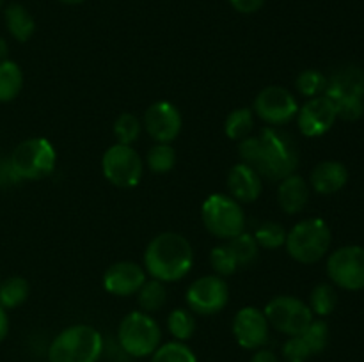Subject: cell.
Returning a JSON list of instances; mask_svg holds the SVG:
<instances>
[{
  "label": "cell",
  "instance_id": "cell-1",
  "mask_svg": "<svg viewBox=\"0 0 364 362\" xmlns=\"http://www.w3.org/2000/svg\"><path fill=\"white\" fill-rule=\"evenodd\" d=\"M238 155L242 163L255 169L263 180L281 181L295 174L299 165L297 146L291 137L274 126L263 128L258 137L238 142Z\"/></svg>",
  "mask_w": 364,
  "mask_h": 362
},
{
  "label": "cell",
  "instance_id": "cell-2",
  "mask_svg": "<svg viewBox=\"0 0 364 362\" xmlns=\"http://www.w3.org/2000/svg\"><path fill=\"white\" fill-rule=\"evenodd\" d=\"M194 265V251L183 234L160 233L144 251V270L151 279L162 283H178L188 275Z\"/></svg>",
  "mask_w": 364,
  "mask_h": 362
},
{
  "label": "cell",
  "instance_id": "cell-3",
  "mask_svg": "<svg viewBox=\"0 0 364 362\" xmlns=\"http://www.w3.org/2000/svg\"><path fill=\"white\" fill-rule=\"evenodd\" d=\"M103 337L92 325L77 323L63 332L48 346L50 362H98L103 353Z\"/></svg>",
  "mask_w": 364,
  "mask_h": 362
},
{
  "label": "cell",
  "instance_id": "cell-4",
  "mask_svg": "<svg viewBox=\"0 0 364 362\" xmlns=\"http://www.w3.org/2000/svg\"><path fill=\"white\" fill-rule=\"evenodd\" d=\"M117 343L128 357L144 358L155 353L162 344V330L151 314L132 311L117 327Z\"/></svg>",
  "mask_w": 364,
  "mask_h": 362
},
{
  "label": "cell",
  "instance_id": "cell-5",
  "mask_svg": "<svg viewBox=\"0 0 364 362\" xmlns=\"http://www.w3.org/2000/svg\"><path fill=\"white\" fill-rule=\"evenodd\" d=\"M331 241V229L322 219H306L288 231L284 247L291 259L301 265H313L329 252Z\"/></svg>",
  "mask_w": 364,
  "mask_h": 362
},
{
  "label": "cell",
  "instance_id": "cell-6",
  "mask_svg": "<svg viewBox=\"0 0 364 362\" xmlns=\"http://www.w3.org/2000/svg\"><path fill=\"white\" fill-rule=\"evenodd\" d=\"M201 220L212 236L224 241L245 231V213L231 195H210L201 206Z\"/></svg>",
  "mask_w": 364,
  "mask_h": 362
},
{
  "label": "cell",
  "instance_id": "cell-7",
  "mask_svg": "<svg viewBox=\"0 0 364 362\" xmlns=\"http://www.w3.org/2000/svg\"><path fill=\"white\" fill-rule=\"evenodd\" d=\"M9 160L20 180L38 181L53 172L57 153L48 138L34 137L20 142Z\"/></svg>",
  "mask_w": 364,
  "mask_h": 362
},
{
  "label": "cell",
  "instance_id": "cell-8",
  "mask_svg": "<svg viewBox=\"0 0 364 362\" xmlns=\"http://www.w3.org/2000/svg\"><path fill=\"white\" fill-rule=\"evenodd\" d=\"M103 176L117 188H134L141 181L144 163L132 146L114 144L102 156Z\"/></svg>",
  "mask_w": 364,
  "mask_h": 362
},
{
  "label": "cell",
  "instance_id": "cell-9",
  "mask_svg": "<svg viewBox=\"0 0 364 362\" xmlns=\"http://www.w3.org/2000/svg\"><path fill=\"white\" fill-rule=\"evenodd\" d=\"M263 312L269 325L288 337L301 336L313 322V311L309 305L290 295L272 298Z\"/></svg>",
  "mask_w": 364,
  "mask_h": 362
},
{
  "label": "cell",
  "instance_id": "cell-10",
  "mask_svg": "<svg viewBox=\"0 0 364 362\" xmlns=\"http://www.w3.org/2000/svg\"><path fill=\"white\" fill-rule=\"evenodd\" d=\"M230 300V287L224 277L203 275L196 279L185 293V302L194 314L212 316L223 311Z\"/></svg>",
  "mask_w": 364,
  "mask_h": 362
},
{
  "label": "cell",
  "instance_id": "cell-11",
  "mask_svg": "<svg viewBox=\"0 0 364 362\" xmlns=\"http://www.w3.org/2000/svg\"><path fill=\"white\" fill-rule=\"evenodd\" d=\"M327 275L343 290H364V248L345 245L334 251L327 259Z\"/></svg>",
  "mask_w": 364,
  "mask_h": 362
},
{
  "label": "cell",
  "instance_id": "cell-12",
  "mask_svg": "<svg viewBox=\"0 0 364 362\" xmlns=\"http://www.w3.org/2000/svg\"><path fill=\"white\" fill-rule=\"evenodd\" d=\"M252 112L270 126L288 124L297 117L299 103L288 89L269 85L262 89L252 103Z\"/></svg>",
  "mask_w": 364,
  "mask_h": 362
},
{
  "label": "cell",
  "instance_id": "cell-13",
  "mask_svg": "<svg viewBox=\"0 0 364 362\" xmlns=\"http://www.w3.org/2000/svg\"><path fill=\"white\" fill-rule=\"evenodd\" d=\"M142 124L153 141L160 144H171L181 133L183 119L180 110L173 103L156 102L146 109Z\"/></svg>",
  "mask_w": 364,
  "mask_h": 362
},
{
  "label": "cell",
  "instance_id": "cell-14",
  "mask_svg": "<svg viewBox=\"0 0 364 362\" xmlns=\"http://www.w3.org/2000/svg\"><path fill=\"white\" fill-rule=\"evenodd\" d=\"M233 336L237 343L245 350H259L267 344L270 325L267 316L258 307H242L233 318Z\"/></svg>",
  "mask_w": 364,
  "mask_h": 362
},
{
  "label": "cell",
  "instance_id": "cell-15",
  "mask_svg": "<svg viewBox=\"0 0 364 362\" xmlns=\"http://www.w3.org/2000/svg\"><path fill=\"white\" fill-rule=\"evenodd\" d=\"M297 126L304 137L316 138L326 135L336 123V109L327 96L309 98L297 112Z\"/></svg>",
  "mask_w": 364,
  "mask_h": 362
},
{
  "label": "cell",
  "instance_id": "cell-16",
  "mask_svg": "<svg viewBox=\"0 0 364 362\" xmlns=\"http://www.w3.org/2000/svg\"><path fill=\"white\" fill-rule=\"evenodd\" d=\"M146 283V270L134 261H117L103 273V287L107 293L116 297L137 295Z\"/></svg>",
  "mask_w": 364,
  "mask_h": 362
},
{
  "label": "cell",
  "instance_id": "cell-17",
  "mask_svg": "<svg viewBox=\"0 0 364 362\" xmlns=\"http://www.w3.org/2000/svg\"><path fill=\"white\" fill-rule=\"evenodd\" d=\"M228 190L238 202H255L262 195L263 177L245 163H237L228 172Z\"/></svg>",
  "mask_w": 364,
  "mask_h": 362
},
{
  "label": "cell",
  "instance_id": "cell-18",
  "mask_svg": "<svg viewBox=\"0 0 364 362\" xmlns=\"http://www.w3.org/2000/svg\"><path fill=\"white\" fill-rule=\"evenodd\" d=\"M323 96H327L333 103L348 98L364 99V71L359 67H343L327 80Z\"/></svg>",
  "mask_w": 364,
  "mask_h": 362
},
{
  "label": "cell",
  "instance_id": "cell-19",
  "mask_svg": "<svg viewBox=\"0 0 364 362\" xmlns=\"http://www.w3.org/2000/svg\"><path fill=\"white\" fill-rule=\"evenodd\" d=\"M348 181V170L347 167L336 160H326L320 162L315 169L311 170V183L313 190L318 192L322 195H333L340 192L341 188L347 185Z\"/></svg>",
  "mask_w": 364,
  "mask_h": 362
},
{
  "label": "cell",
  "instance_id": "cell-20",
  "mask_svg": "<svg viewBox=\"0 0 364 362\" xmlns=\"http://www.w3.org/2000/svg\"><path fill=\"white\" fill-rule=\"evenodd\" d=\"M277 202L288 215L301 213L309 202L308 181L299 174H290L288 177L281 180L279 188H277Z\"/></svg>",
  "mask_w": 364,
  "mask_h": 362
},
{
  "label": "cell",
  "instance_id": "cell-21",
  "mask_svg": "<svg viewBox=\"0 0 364 362\" xmlns=\"http://www.w3.org/2000/svg\"><path fill=\"white\" fill-rule=\"evenodd\" d=\"M4 16H6L7 31L16 41L25 43L32 38L36 31V21L21 4H9L4 11Z\"/></svg>",
  "mask_w": 364,
  "mask_h": 362
},
{
  "label": "cell",
  "instance_id": "cell-22",
  "mask_svg": "<svg viewBox=\"0 0 364 362\" xmlns=\"http://www.w3.org/2000/svg\"><path fill=\"white\" fill-rule=\"evenodd\" d=\"M23 87V73L13 60L0 62V103L13 102Z\"/></svg>",
  "mask_w": 364,
  "mask_h": 362
},
{
  "label": "cell",
  "instance_id": "cell-23",
  "mask_svg": "<svg viewBox=\"0 0 364 362\" xmlns=\"http://www.w3.org/2000/svg\"><path fill=\"white\" fill-rule=\"evenodd\" d=\"M137 302L141 311L148 312V314L160 311L167 302L166 283L156 279H146V283L142 284L141 290L137 291Z\"/></svg>",
  "mask_w": 364,
  "mask_h": 362
},
{
  "label": "cell",
  "instance_id": "cell-24",
  "mask_svg": "<svg viewBox=\"0 0 364 362\" xmlns=\"http://www.w3.org/2000/svg\"><path fill=\"white\" fill-rule=\"evenodd\" d=\"M255 128V112L251 109H235L224 121V131L231 141H244Z\"/></svg>",
  "mask_w": 364,
  "mask_h": 362
},
{
  "label": "cell",
  "instance_id": "cell-25",
  "mask_svg": "<svg viewBox=\"0 0 364 362\" xmlns=\"http://www.w3.org/2000/svg\"><path fill=\"white\" fill-rule=\"evenodd\" d=\"M167 329H169L174 341L187 343V341L192 339V336L196 334L194 312H192L191 309H173V311L169 312V316H167Z\"/></svg>",
  "mask_w": 364,
  "mask_h": 362
},
{
  "label": "cell",
  "instance_id": "cell-26",
  "mask_svg": "<svg viewBox=\"0 0 364 362\" xmlns=\"http://www.w3.org/2000/svg\"><path fill=\"white\" fill-rule=\"evenodd\" d=\"M226 243L230 247V251L233 252L235 259H237L238 268H247V266H251L259 254V245L256 243L255 236L245 233V231L238 234V236L228 240Z\"/></svg>",
  "mask_w": 364,
  "mask_h": 362
},
{
  "label": "cell",
  "instance_id": "cell-27",
  "mask_svg": "<svg viewBox=\"0 0 364 362\" xmlns=\"http://www.w3.org/2000/svg\"><path fill=\"white\" fill-rule=\"evenodd\" d=\"M28 291H31V287L23 277H9L4 283H0V307H20L28 298Z\"/></svg>",
  "mask_w": 364,
  "mask_h": 362
},
{
  "label": "cell",
  "instance_id": "cell-28",
  "mask_svg": "<svg viewBox=\"0 0 364 362\" xmlns=\"http://www.w3.org/2000/svg\"><path fill=\"white\" fill-rule=\"evenodd\" d=\"M338 305V293L331 284L320 283L313 287L309 295V309L313 314L329 316Z\"/></svg>",
  "mask_w": 364,
  "mask_h": 362
},
{
  "label": "cell",
  "instance_id": "cell-29",
  "mask_svg": "<svg viewBox=\"0 0 364 362\" xmlns=\"http://www.w3.org/2000/svg\"><path fill=\"white\" fill-rule=\"evenodd\" d=\"M146 163H148L149 170L155 174H166L174 169L176 165V151L171 144H160L156 142L146 156Z\"/></svg>",
  "mask_w": 364,
  "mask_h": 362
},
{
  "label": "cell",
  "instance_id": "cell-30",
  "mask_svg": "<svg viewBox=\"0 0 364 362\" xmlns=\"http://www.w3.org/2000/svg\"><path fill=\"white\" fill-rule=\"evenodd\" d=\"M151 362H198L194 351L181 341H169L160 344L151 355Z\"/></svg>",
  "mask_w": 364,
  "mask_h": 362
},
{
  "label": "cell",
  "instance_id": "cell-31",
  "mask_svg": "<svg viewBox=\"0 0 364 362\" xmlns=\"http://www.w3.org/2000/svg\"><path fill=\"white\" fill-rule=\"evenodd\" d=\"M255 240L259 247L269 248V251H276V248L283 247L284 241H287V231L283 226H279L277 222H262L255 229Z\"/></svg>",
  "mask_w": 364,
  "mask_h": 362
},
{
  "label": "cell",
  "instance_id": "cell-32",
  "mask_svg": "<svg viewBox=\"0 0 364 362\" xmlns=\"http://www.w3.org/2000/svg\"><path fill=\"white\" fill-rule=\"evenodd\" d=\"M114 135L117 138V144H134L139 135H141V121H139V117L130 112L119 114L116 123H114Z\"/></svg>",
  "mask_w": 364,
  "mask_h": 362
},
{
  "label": "cell",
  "instance_id": "cell-33",
  "mask_svg": "<svg viewBox=\"0 0 364 362\" xmlns=\"http://www.w3.org/2000/svg\"><path fill=\"white\" fill-rule=\"evenodd\" d=\"M295 87H297L299 94L306 96V98H316V96H322L326 92L327 78L320 71L306 70L295 80Z\"/></svg>",
  "mask_w": 364,
  "mask_h": 362
},
{
  "label": "cell",
  "instance_id": "cell-34",
  "mask_svg": "<svg viewBox=\"0 0 364 362\" xmlns=\"http://www.w3.org/2000/svg\"><path fill=\"white\" fill-rule=\"evenodd\" d=\"M301 337L311 350V355L322 353L329 343V325L323 319H313L311 325L301 334Z\"/></svg>",
  "mask_w": 364,
  "mask_h": 362
},
{
  "label": "cell",
  "instance_id": "cell-35",
  "mask_svg": "<svg viewBox=\"0 0 364 362\" xmlns=\"http://www.w3.org/2000/svg\"><path fill=\"white\" fill-rule=\"evenodd\" d=\"M210 265L219 277H230L238 270L237 259H235L228 243L213 247V251L210 252Z\"/></svg>",
  "mask_w": 364,
  "mask_h": 362
},
{
  "label": "cell",
  "instance_id": "cell-36",
  "mask_svg": "<svg viewBox=\"0 0 364 362\" xmlns=\"http://www.w3.org/2000/svg\"><path fill=\"white\" fill-rule=\"evenodd\" d=\"M311 357V350L301 336H294L283 344V358L287 362H306Z\"/></svg>",
  "mask_w": 364,
  "mask_h": 362
},
{
  "label": "cell",
  "instance_id": "cell-37",
  "mask_svg": "<svg viewBox=\"0 0 364 362\" xmlns=\"http://www.w3.org/2000/svg\"><path fill=\"white\" fill-rule=\"evenodd\" d=\"M20 177L14 172L11 160H0V188L13 187V185L20 183Z\"/></svg>",
  "mask_w": 364,
  "mask_h": 362
},
{
  "label": "cell",
  "instance_id": "cell-38",
  "mask_svg": "<svg viewBox=\"0 0 364 362\" xmlns=\"http://www.w3.org/2000/svg\"><path fill=\"white\" fill-rule=\"evenodd\" d=\"M230 4L240 14H255L265 6V0H230Z\"/></svg>",
  "mask_w": 364,
  "mask_h": 362
},
{
  "label": "cell",
  "instance_id": "cell-39",
  "mask_svg": "<svg viewBox=\"0 0 364 362\" xmlns=\"http://www.w3.org/2000/svg\"><path fill=\"white\" fill-rule=\"evenodd\" d=\"M251 362H279V357L274 353L272 350H267V348H259L255 351Z\"/></svg>",
  "mask_w": 364,
  "mask_h": 362
},
{
  "label": "cell",
  "instance_id": "cell-40",
  "mask_svg": "<svg viewBox=\"0 0 364 362\" xmlns=\"http://www.w3.org/2000/svg\"><path fill=\"white\" fill-rule=\"evenodd\" d=\"M7 332H9V318H7L6 309L0 307V343L6 339Z\"/></svg>",
  "mask_w": 364,
  "mask_h": 362
},
{
  "label": "cell",
  "instance_id": "cell-41",
  "mask_svg": "<svg viewBox=\"0 0 364 362\" xmlns=\"http://www.w3.org/2000/svg\"><path fill=\"white\" fill-rule=\"evenodd\" d=\"M7 53H9V45L4 38H0V62L7 60Z\"/></svg>",
  "mask_w": 364,
  "mask_h": 362
},
{
  "label": "cell",
  "instance_id": "cell-42",
  "mask_svg": "<svg viewBox=\"0 0 364 362\" xmlns=\"http://www.w3.org/2000/svg\"><path fill=\"white\" fill-rule=\"evenodd\" d=\"M60 4H66V6H78V4H84L85 0H59Z\"/></svg>",
  "mask_w": 364,
  "mask_h": 362
},
{
  "label": "cell",
  "instance_id": "cell-43",
  "mask_svg": "<svg viewBox=\"0 0 364 362\" xmlns=\"http://www.w3.org/2000/svg\"><path fill=\"white\" fill-rule=\"evenodd\" d=\"M2 4H4V0H0V9H2Z\"/></svg>",
  "mask_w": 364,
  "mask_h": 362
},
{
  "label": "cell",
  "instance_id": "cell-44",
  "mask_svg": "<svg viewBox=\"0 0 364 362\" xmlns=\"http://www.w3.org/2000/svg\"><path fill=\"white\" fill-rule=\"evenodd\" d=\"M0 283H2V280H0Z\"/></svg>",
  "mask_w": 364,
  "mask_h": 362
}]
</instances>
